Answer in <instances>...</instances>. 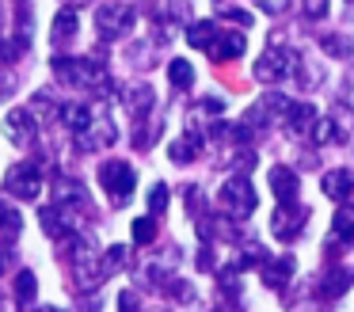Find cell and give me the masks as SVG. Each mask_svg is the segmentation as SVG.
<instances>
[{
	"label": "cell",
	"instance_id": "obj_10",
	"mask_svg": "<svg viewBox=\"0 0 354 312\" xmlns=\"http://www.w3.org/2000/svg\"><path fill=\"white\" fill-rule=\"evenodd\" d=\"M4 137L12 145H19V149H27L35 141V114L27 107H12L8 118H4Z\"/></svg>",
	"mask_w": 354,
	"mask_h": 312
},
{
	"label": "cell",
	"instance_id": "obj_22",
	"mask_svg": "<svg viewBox=\"0 0 354 312\" xmlns=\"http://www.w3.org/2000/svg\"><path fill=\"white\" fill-rule=\"evenodd\" d=\"M35 293H39V282H35V274L31 270H19V278H16V304H31L35 301Z\"/></svg>",
	"mask_w": 354,
	"mask_h": 312
},
{
	"label": "cell",
	"instance_id": "obj_16",
	"mask_svg": "<svg viewBox=\"0 0 354 312\" xmlns=\"http://www.w3.org/2000/svg\"><path fill=\"white\" fill-rule=\"evenodd\" d=\"M198 149H202V134H198V129H187L179 141H171L168 156L176 160V164H191V160L198 156Z\"/></svg>",
	"mask_w": 354,
	"mask_h": 312
},
{
	"label": "cell",
	"instance_id": "obj_12",
	"mask_svg": "<svg viewBox=\"0 0 354 312\" xmlns=\"http://www.w3.org/2000/svg\"><path fill=\"white\" fill-rule=\"evenodd\" d=\"M351 244H354V205H339L335 225H331V240H328V255H339Z\"/></svg>",
	"mask_w": 354,
	"mask_h": 312
},
{
	"label": "cell",
	"instance_id": "obj_31",
	"mask_svg": "<svg viewBox=\"0 0 354 312\" xmlns=\"http://www.w3.org/2000/svg\"><path fill=\"white\" fill-rule=\"evenodd\" d=\"M12 259H16V251H12V248H0V274L12 266Z\"/></svg>",
	"mask_w": 354,
	"mask_h": 312
},
{
	"label": "cell",
	"instance_id": "obj_27",
	"mask_svg": "<svg viewBox=\"0 0 354 312\" xmlns=\"http://www.w3.org/2000/svg\"><path fill=\"white\" fill-rule=\"evenodd\" d=\"M122 263H126V251H122V248H111L107 259H103V274H115Z\"/></svg>",
	"mask_w": 354,
	"mask_h": 312
},
{
	"label": "cell",
	"instance_id": "obj_15",
	"mask_svg": "<svg viewBox=\"0 0 354 312\" xmlns=\"http://www.w3.org/2000/svg\"><path fill=\"white\" fill-rule=\"evenodd\" d=\"M351 286H354V270H351V266H331V270L320 274V282H316V293L331 301V297L346 293Z\"/></svg>",
	"mask_w": 354,
	"mask_h": 312
},
{
	"label": "cell",
	"instance_id": "obj_23",
	"mask_svg": "<svg viewBox=\"0 0 354 312\" xmlns=\"http://www.w3.org/2000/svg\"><path fill=\"white\" fill-rule=\"evenodd\" d=\"M19 228H24V221H19V213L12 210L4 198H0V236H16Z\"/></svg>",
	"mask_w": 354,
	"mask_h": 312
},
{
	"label": "cell",
	"instance_id": "obj_14",
	"mask_svg": "<svg viewBox=\"0 0 354 312\" xmlns=\"http://www.w3.org/2000/svg\"><path fill=\"white\" fill-rule=\"evenodd\" d=\"M115 126H111L107 118H100V122H92V126H84L77 134V149H84V152H95V149H107L111 141H115Z\"/></svg>",
	"mask_w": 354,
	"mask_h": 312
},
{
	"label": "cell",
	"instance_id": "obj_25",
	"mask_svg": "<svg viewBox=\"0 0 354 312\" xmlns=\"http://www.w3.org/2000/svg\"><path fill=\"white\" fill-rule=\"evenodd\" d=\"M156 236V217H138L133 221V240L138 244H149Z\"/></svg>",
	"mask_w": 354,
	"mask_h": 312
},
{
	"label": "cell",
	"instance_id": "obj_3",
	"mask_svg": "<svg viewBox=\"0 0 354 312\" xmlns=\"http://www.w3.org/2000/svg\"><path fill=\"white\" fill-rule=\"evenodd\" d=\"M297 61L301 57L293 50H286V46H270V50L255 61V80H263V84L286 80L290 73H297Z\"/></svg>",
	"mask_w": 354,
	"mask_h": 312
},
{
	"label": "cell",
	"instance_id": "obj_21",
	"mask_svg": "<svg viewBox=\"0 0 354 312\" xmlns=\"http://www.w3.org/2000/svg\"><path fill=\"white\" fill-rule=\"evenodd\" d=\"M168 80H171V88H179V91L191 88V84H194V68H191V61H183V57L171 61V65H168Z\"/></svg>",
	"mask_w": 354,
	"mask_h": 312
},
{
	"label": "cell",
	"instance_id": "obj_1",
	"mask_svg": "<svg viewBox=\"0 0 354 312\" xmlns=\"http://www.w3.org/2000/svg\"><path fill=\"white\" fill-rule=\"evenodd\" d=\"M187 42H191L194 50H206L214 61H232V57H240V53L248 50V38L240 35V30H221L214 19L191 23Z\"/></svg>",
	"mask_w": 354,
	"mask_h": 312
},
{
	"label": "cell",
	"instance_id": "obj_19",
	"mask_svg": "<svg viewBox=\"0 0 354 312\" xmlns=\"http://www.w3.org/2000/svg\"><path fill=\"white\" fill-rule=\"evenodd\" d=\"M290 274H293V255H278L274 263H267V270H263V282L278 289L282 282H290Z\"/></svg>",
	"mask_w": 354,
	"mask_h": 312
},
{
	"label": "cell",
	"instance_id": "obj_4",
	"mask_svg": "<svg viewBox=\"0 0 354 312\" xmlns=\"http://www.w3.org/2000/svg\"><path fill=\"white\" fill-rule=\"evenodd\" d=\"M255 202H259V194H255V187L248 179H229L221 187V210L229 217H252Z\"/></svg>",
	"mask_w": 354,
	"mask_h": 312
},
{
	"label": "cell",
	"instance_id": "obj_17",
	"mask_svg": "<svg viewBox=\"0 0 354 312\" xmlns=\"http://www.w3.org/2000/svg\"><path fill=\"white\" fill-rule=\"evenodd\" d=\"M126 111H130L133 118H141V114L153 111V88H149V84H138V88L126 91Z\"/></svg>",
	"mask_w": 354,
	"mask_h": 312
},
{
	"label": "cell",
	"instance_id": "obj_8",
	"mask_svg": "<svg viewBox=\"0 0 354 312\" xmlns=\"http://www.w3.org/2000/svg\"><path fill=\"white\" fill-rule=\"evenodd\" d=\"M305 221H308L305 205H297V202H293V205H278V213L270 217V232H274L282 244L286 240H297L301 228H305Z\"/></svg>",
	"mask_w": 354,
	"mask_h": 312
},
{
	"label": "cell",
	"instance_id": "obj_18",
	"mask_svg": "<svg viewBox=\"0 0 354 312\" xmlns=\"http://www.w3.org/2000/svg\"><path fill=\"white\" fill-rule=\"evenodd\" d=\"M77 30H80L77 12H73V8H62V12H57V19H54V42L57 46L69 42V38H77Z\"/></svg>",
	"mask_w": 354,
	"mask_h": 312
},
{
	"label": "cell",
	"instance_id": "obj_26",
	"mask_svg": "<svg viewBox=\"0 0 354 312\" xmlns=\"http://www.w3.org/2000/svg\"><path fill=\"white\" fill-rule=\"evenodd\" d=\"M164 210H168V187L156 183V187L149 190V213H164Z\"/></svg>",
	"mask_w": 354,
	"mask_h": 312
},
{
	"label": "cell",
	"instance_id": "obj_13",
	"mask_svg": "<svg viewBox=\"0 0 354 312\" xmlns=\"http://www.w3.org/2000/svg\"><path fill=\"white\" fill-rule=\"evenodd\" d=\"M320 187H324V194H328L331 202L343 205L346 198L354 194V172H351V167H331V172L320 179Z\"/></svg>",
	"mask_w": 354,
	"mask_h": 312
},
{
	"label": "cell",
	"instance_id": "obj_20",
	"mask_svg": "<svg viewBox=\"0 0 354 312\" xmlns=\"http://www.w3.org/2000/svg\"><path fill=\"white\" fill-rule=\"evenodd\" d=\"M316 42H320V50L331 53V57H351V50H354V42L343 35H316Z\"/></svg>",
	"mask_w": 354,
	"mask_h": 312
},
{
	"label": "cell",
	"instance_id": "obj_9",
	"mask_svg": "<svg viewBox=\"0 0 354 312\" xmlns=\"http://www.w3.org/2000/svg\"><path fill=\"white\" fill-rule=\"evenodd\" d=\"M316 122H320V114H316L313 103H290L282 114V126L290 137H313Z\"/></svg>",
	"mask_w": 354,
	"mask_h": 312
},
{
	"label": "cell",
	"instance_id": "obj_6",
	"mask_svg": "<svg viewBox=\"0 0 354 312\" xmlns=\"http://www.w3.org/2000/svg\"><path fill=\"white\" fill-rule=\"evenodd\" d=\"M4 190H8V194H16V198H39V190H42L39 167H35L31 160L8 167V175H4Z\"/></svg>",
	"mask_w": 354,
	"mask_h": 312
},
{
	"label": "cell",
	"instance_id": "obj_24",
	"mask_svg": "<svg viewBox=\"0 0 354 312\" xmlns=\"http://www.w3.org/2000/svg\"><path fill=\"white\" fill-rule=\"evenodd\" d=\"M217 15H221V19H232L236 27H252V12H240L229 0H217Z\"/></svg>",
	"mask_w": 354,
	"mask_h": 312
},
{
	"label": "cell",
	"instance_id": "obj_7",
	"mask_svg": "<svg viewBox=\"0 0 354 312\" xmlns=\"http://www.w3.org/2000/svg\"><path fill=\"white\" fill-rule=\"evenodd\" d=\"M133 23V8L130 4H103L95 12V27H100L103 38H122Z\"/></svg>",
	"mask_w": 354,
	"mask_h": 312
},
{
	"label": "cell",
	"instance_id": "obj_28",
	"mask_svg": "<svg viewBox=\"0 0 354 312\" xmlns=\"http://www.w3.org/2000/svg\"><path fill=\"white\" fill-rule=\"evenodd\" d=\"M301 12H305L308 19H324V15H328V0H305Z\"/></svg>",
	"mask_w": 354,
	"mask_h": 312
},
{
	"label": "cell",
	"instance_id": "obj_33",
	"mask_svg": "<svg viewBox=\"0 0 354 312\" xmlns=\"http://www.w3.org/2000/svg\"><path fill=\"white\" fill-rule=\"evenodd\" d=\"M35 312H57V309H35Z\"/></svg>",
	"mask_w": 354,
	"mask_h": 312
},
{
	"label": "cell",
	"instance_id": "obj_2",
	"mask_svg": "<svg viewBox=\"0 0 354 312\" xmlns=\"http://www.w3.org/2000/svg\"><path fill=\"white\" fill-rule=\"evenodd\" d=\"M100 187L111 194L115 205H126L133 198L138 175H133V167L126 164V160H107V164H100Z\"/></svg>",
	"mask_w": 354,
	"mask_h": 312
},
{
	"label": "cell",
	"instance_id": "obj_30",
	"mask_svg": "<svg viewBox=\"0 0 354 312\" xmlns=\"http://www.w3.org/2000/svg\"><path fill=\"white\" fill-rule=\"evenodd\" d=\"M255 4H259L267 15H278V12H286V8H290V0H255Z\"/></svg>",
	"mask_w": 354,
	"mask_h": 312
},
{
	"label": "cell",
	"instance_id": "obj_29",
	"mask_svg": "<svg viewBox=\"0 0 354 312\" xmlns=\"http://www.w3.org/2000/svg\"><path fill=\"white\" fill-rule=\"evenodd\" d=\"M118 312H138V293H133V289H122V293H118Z\"/></svg>",
	"mask_w": 354,
	"mask_h": 312
},
{
	"label": "cell",
	"instance_id": "obj_5",
	"mask_svg": "<svg viewBox=\"0 0 354 312\" xmlns=\"http://www.w3.org/2000/svg\"><path fill=\"white\" fill-rule=\"evenodd\" d=\"M54 73H57V80L77 84V88H92V84L103 80V68L84 57H54Z\"/></svg>",
	"mask_w": 354,
	"mask_h": 312
},
{
	"label": "cell",
	"instance_id": "obj_32",
	"mask_svg": "<svg viewBox=\"0 0 354 312\" xmlns=\"http://www.w3.org/2000/svg\"><path fill=\"white\" fill-rule=\"evenodd\" d=\"M346 91H351V99H354V68H351V76H346Z\"/></svg>",
	"mask_w": 354,
	"mask_h": 312
},
{
	"label": "cell",
	"instance_id": "obj_11",
	"mask_svg": "<svg viewBox=\"0 0 354 312\" xmlns=\"http://www.w3.org/2000/svg\"><path fill=\"white\" fill-rule=\"evenodd\" d=\"M267 179H270V187H274V198L282 205H293L297 202V194H301V179H297V172H290L286 164H274L267 172Z\"/></svg>",
	"mask_w": 354,
	"mask_h": 312
}]
</instances>
